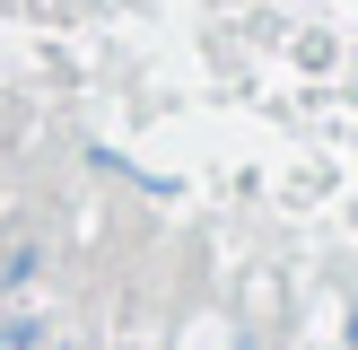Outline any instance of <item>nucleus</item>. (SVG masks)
<instances>
[{
	"label": "nucleus",
	"instance_id": "nucleus-2",
	"mask_svg": "<svg viewBox=\"0 0 358 350\" xmlns=\"http://www.w3.org/2000/svg\"><path fill=\"white\" fill-rule=\"evenodd\" d=\"M17 272H27V262H0V289H9V280H17Z\"/></svg>",
	"mask_w": 358,
	"mask_h": 350
},
{
	"label": "nucleus",
	"instance_id": "nucleus-1",
	"mask_svg": "<svg viewBox=\"0 0 358 350\" xmlns=\"http://www.w3.org/2000/svg\"><path fill=\"white\" fill-rule=\"evenodd\" d=\"M0 350H35V315H0Z\"/></svg>",
	"mask_w": 358,
	"mask_h": 350
}]
</instances>
